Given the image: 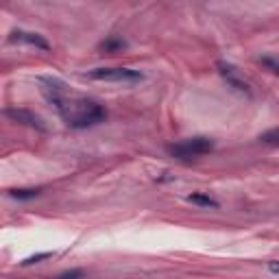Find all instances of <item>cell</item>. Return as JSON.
Returning a JSON list of instances; mask_svg holds the SVG:
<instances>
[{"mask_svg": "<svg viewBox=\"0 0 279 279\" xmlns=\"http://www.w3.org/2000/svg\"><path fill=\"white\" fill-rule=\"evenodd\" d=\"M57 107L59 116L63 118V122L68 124L70 129H90L101 124L107 114L105 109L98 105L96 101H90V98H81V96H70L68 92L50 101Z\"/></svg>", "mask_w": 279, "mask_h": 279, "instance_id": "1", "label": "cell"}, {"mask_svg": "<svg viewBox=\"0 0 279 279\" xmlns=\"http://www.w3.org/2000/svg\"><path fill=\"white\" fill-rule=\"evenodd\" d=\"M214 151V142L210 137H190V140H183V142H177V144H170L168 146V153L177 159H196V157H203L207 153Z\"/></svg>", "mask_w": 279, "mask_h": 279, "instance_id": "2", "label": "cell"}, {"mask_svg": "<svg viewBox=\"0 0 279 279\" xmlns=\"http://www.w3.org/2000/svg\"><path fill=\"white\" fill-rule=\"evenodd\" d=\"M94 81H109V83H137L142 81V72L131 68H94L88 72Z\"/></svg>", "mask_w": 279, "mask_h": 279, "instance_id": "3", "label": "cell"}, {"mask_svg": "<svg viewBox=\"0 0 279 279\" xmlns=\"http://www.w3.org/2000/svg\"><path fill=\"white\" fill-rule=\"evenodd\" d=\"M5 116L11 118L13 122L18 124H24V127H31V129H37V131H46V124L44 120L39 118L37 114H33L29 109H16V107H9L5 109Z\"/></svg>", "mask_w": 279, "mask_h": 279, "instance_id": "4", "label": "cell"}, {"mask_svg": "<svg viewBox=\"0 0 279 279\" xmlns=\"http://www.w3.org/2000/svg\"><path fill=\"white\" fill-rule=\"evenodd\" d=\"M9 42H22V44L35 46V48H39V50H50V44L46 42L42 35H37V33H29V31H13Z\"/></svg>", "mask_w": 279, "mask_h": 279, "instance_id": "5", "label": "cell"}, {"mask_svg": "<svg viewBox=\"0 0 279 279\" xmlns=\"http://www.w3.org/2000/svg\"><path fill=\"white\" fill-rule=\"evenodd\" d=\"M218 72L227 79V83L231 85V88H236V90H240V92H249V85L244 79L238 77V70L234 68L231 63H225V61H218Z\"/></svg>", "mask_w": 279, "mask_h": 279, "instance_id": "6", "label": "cell"}, {"mask_svg": "<svg viewBox=\"0 0 279 279\" xmlns=\"http://www.w3.org/2000/svg\"><path fill=\"white\" fill-rule=\"evenodd\" d=\"M42 194V190L39 188H24V190H11L9 196L11 198H18V201H31V198H35Z\"/></svg>", "mask_w": 279, "mask_h": 279, "instance_id": "7", "label": "cell"}, {"mask_svg": "<svg viewBox=\"0 0 279 279\" xmlns=\"http://www.w3.org/2000/svg\"><path fill=\"white\" fill-rule=\"evenodd\" d=\"M188 201L190 203H194V205H201V207H212V210H218V201H214L212 196H207V194H190L188 196Z\"/></svg>", "mask_w": 279, "mask_h": 279, "instance_id": "8", "label": "cell"}, {"mask_svg": "<svg viewBox=\"0 0 279 279\" xmlns=\"http://www.w3.org/2000/svg\"><path fill=\"white\" fill-rule=\"evenodd\" d=\"M124 44L122 39H116V37H111V39H107V42H103L101 44V50H105V52H111V50H120V48H124Z\"/></svg>", "mask_w": 279, "mask_h": 279, "instance_id": "9", "label": "cell"}, {"mask_svg": "<svg viewBox=\"0 0 279 279\" xmlns=\"http://www.w3.org/2000/svg\"><path fill=\"white\" fill-rule=\"evenodd\" d=\"M260 63H262V65H266V68H268L270 72H275V75L279 77V59H277V57H262V59H260Z\"/></svg>", "mask_w": 279, "mask_h": 279, "instance_id": "10", "label": "cell"}, {"mask_svg": "<svg viewBox=\"0 0 279 279\" xmlns=\"http://www.w3.org/2000/svg\"><path fill=\"white\" fill-rule=\"evenodd\" d=\"M260 140L264 144H279V129H273V131H266L264 135H260Z\"/></svg>", "mask_w": 279, "mask_h": 279, "instance_id": "11", "label": "cell"}, {"mask_svg": "<svg viewBox=\"0 0 279 279\" xmlns=\"http://www.w3.org/2000/svg\"><path fill=\"white\" fill-rule=\"evenodd\" d=\"M48 257H52V253H37V255H31V257H26V260L22 262V266H31V264H37V262H42V260H48Z\"/></svg>", "mask_w": 279, "mask_h": 279, "instance_id": "12", "label": "cell"}, {"mask_svg": "<svg viewBox=\"0 0 279 279\" xmlns=\"http://www.w3.org/2000/svg\"><path fill=\"white\" fill-rule=\"evenodd\" d=\"M57 279H83V273H81V270H70V273L59 275Z\"/></svg>", "mask_w": 279, "mask_h": 279, "instance_id": "13", "label": "cell"}, {"mask_svg": "<svg viewBox=\"0 0 279 279\" xmlns=\"http://www.w3.org/2000/svg\"><path fill=\"white\" fill-rule=\"evenodd\" d=\"M268 270H270V273H275V275H279V260L277 262H270L268 264Z\"/></svg>", "mask_w": 279, "mask_h": 279, "instance_id": "14", "label": "cell"}]
</instances>
